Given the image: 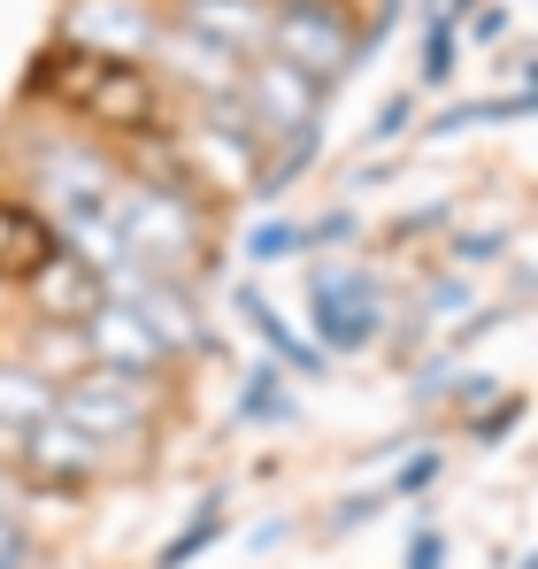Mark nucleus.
Here are the masks:
<instances>
[{
	"instance_id": "nucleus-1",
	"label": "nucleus",
	"mask_w": 538,
	"mask_h": 569,
	"mask_svg": "<svg viewBox=\"0 0 538 569\" xmlns=\"http://www.w3.org/2000/svg\"><path fill=\"white\" fill-rule=\"evenodd\" d=\"M31 93H47L54 108L86 116V123H108L123 139H162V86L147 78V62L131 54H100V47H47L39 70H31Z\"/></svg>"
},
{
	"instance_id": "nucleus-17",
	"label": "nucleus",
	"mask_w": 538,
	"mask_h": 569,
	"mask_svg": "<svg viewBox=\"0 0 538 569\" xmlns=\"http://www.w3.org/2000/svg\"><path fill=\"white\" fill-rule=\"evenodd\" d=\"M492 116H531V93H508V100H469V108H447L431 131H469V123H492Z\"/></svg>"
},
{
	"instance_id": "nucleus-5",
	"label": "nucleus",
	"mask_w": 538,
	"mask_h": 569,
	"mask_svg": "<svg viewBox=\"0 0 538 569\" xmlns=\"http://www.w3.org/2000/svg\"><path fill=\"white\" fill-rule=\"evenodd\" d=\"M16 470L31 492H54V500H86V485L108 470V455L92 447L86 431L70 423V416H39L31 431H23V447H16Z\"/></svg>"
},
{
	"instance_id": "nucleus-7",
	"label": "nucleus",
	"mask_w": 538,
	"mask_h": 569,
	"mask_svg": "<svg viewBox=\"0 0 538 569\" xmlns=\"http://www.w3.org/2000/svg\"><path fill=\"white\" fill-rule=\"evenodd\" d=\"M239 100L255 108V123H262L269 139H285V131H308V123H316V108H323V86H308V78H300V70H285L277 54H247Z\"/></svg>"
},
{
	"instance_id": "nucleus-11",
	"label": "nucleus",
	"mask_w": 538,
	"mask_h": 569,
	"mask_svg": "<svg viewBox=\"0 0 538 569\" xmlns=\"http://www.w3.org/2000/svg\"><path fill=\"white\" fill-rule=\"evenodd\" d=\"M178 23L231 47V54H262L269 39V0H178Z\"/></svg>"
},
{
	"instance_id": "nucleus-14",
	"label": "nucleus",
	"mask_w": 538,
	"mask_h": 569,
	"mask_svg": "<svg viewBox=\"0 0 538 569\" xmlns=\"http://www.w3.org/2000/svg\"><path fill=\"white\" fill-rule=\"evenodd\" d=\"M39 416H54V378H39L31 362H0V462H16Z\"/></svg>"
},
{
	"instance_id": "nucleus-20",
	"label": "nucleus",
	"mask_w": 538,
	"mask_h": 569,
	"mask_svg": "<svg viewBox=\"0 0 538 569\" xmlns=\"http://www.w3.org/2000/svg\"><path fill=\"white\" fill-rule=\"evenodd\" d=\"M447 70H454V23H447V16H431V47H424V78H431V86H447Z\"/></svg>"
},
{
	"instance_id": "nucleus-26",
	"label": "nucleus",
	"mask_w": 538,
	"mask_h": 569,
	"mask_svg": "<svg viewBox=\"0 0 538 569\" xmlns=\"http://www.w3.org/2000/svg\"><path fill=\"white\" fill-rule=\"evenodd\" d=\"M269 408V370H255V378H247V400H239V416H262Z\"/></svg>"
},
{
	"instance_id": "nucleus-25",
	"label": "nucleus",
	"mask_w": 538,
	"mask_h": 569,
	"mask_svg": "<svg viewBox=\"0 0 538 569\" xmlns=\"http://www.w3.org/2000/svg\"><path fill=\"white\" fill-rule=\"evenodd\" d=\"M408 108H416L408 93H400V100H385V116L369 123V139H400V131H408Z\"/></svg>"
},
{
	"instance_id": "nucleus-12",
	"label": "nucleus",
	"mask_w": 538,
	"mask_h": 569,
	"mask_svg": "<svg viewBox=\"0 0 538 569\" xmlns=\"http://www.w3.org/2000/svg\"><path fill=\"white\" fill-rule=\"evenodd\" d=\"M31 284H39V308H47V323H70V331H78L92 308L108 300V278L92 270L86 254H70V247H62V254H54V262H47V270H39Z\"/></svg>"
},
{
	"instance_id": "nucleus-16",
	"label": "nucleus",
	"mask_w": 538,
	"mask_h": 569,
	"mask_svg": "<svg viewBox=\"0 0 538 569\" xmlns=\"http://www.w3.org/2000/svg\"><path fill=\"white\" fill-rule=\"evenodd\" d=\"M239 316H247V323L262 331V339L277 347V355H285V362H292V370H300V378H316V370H323V355H316V347H300V339H292V331H285L277 316H269L262 292H239Z\"/></svg>"
},
{
	"instance_id": "nucleus-22",
	"label": "nucleus",
	"mask_w": 538,
	"mask_h": 569,
	"mask_svg": "<svg viewBox=\"0 0 538 569\" xmlns=\"http://www.w3.org/2000/svg\"><path fill=\"white\" fill-rule=\"evenodd\" d=\"M0 569H31V539H23V523L0 508Z\"/></svg>"
},
{
	"instance_id": "nucleus-4",
	"label": "nucleus",
	"mask_w": 538,
	"mask_h": 569,
	"mask_svg": "<svg viewBox=\"0 0 538 569\" xmlns=\"http://www.w3.org/2000/svg\"><path fill=\"white\" fill-rule=\"evenodd\" d=\"M54 416H70L100 455H116V447H147L155 400H147V385L108 378V370H86V378L54 385Z\"/></svg>"
},
{
	"instance_id": "nucleus-8",
	"label": "nucleus",
	"mask_w": 538,
	"mask_h": 569,
	"mask_svg": "<svg viewBox=\"0 0 538 569\" xmlns=\"http://www.w3.org/2000/svg\"><path fill=\"white\" fill-rule=\"evenodd\" d=\"M316 331H323V347L361 355V347L385 331V300H377V284L361 278V270H323V278H316Z\"/></svg>"
},
{
	"instance_id": "nucleus-24",
	"label": "nucleus",
	"mask_w": 538,
	"mask_h": 569,
	"mask_svg": "<svg viewBox=\"0 0 538 569\" xmlns=\"http://www.w3.org/2000/svg\"><path fill=\"white\" fill-rule=\"evenodd\" d=\"M439 477V455H416V462H400V477H392V492H424Z\"/></svg>"
},
{
	"instance_id": "nucleus-2",
	"label": "nucleus",
	"mask_w": 538,
	"mask_h": 569,
	"mask_svg": "<svg viewBox=\"0 0 538 569\" xmlns=\"http://www.w3.org/2000/svg\"><path fill=\"white\" fill-rule=\"evenodd\" d=\"M116 247H123L131 270H155V278H192V270H208V216H200V192H170V186L116 192Z\"/></svg>"
},
{
	"instance_id": "nucleus-13",
	"label": "nucleus",
	"mask_w": 538,
	"mask_h": 569,
	"mask_svg": "<svg viewBox=\"0 0 538 569\" xmlns=\"http://www.w3.org/2000/svg\"><path fill=\"white\" fill-rule=\"evenodd\" d=\"M62 254V239H54V223L39 216V208H16V200H0V284H31L47 262Z\"/></svg>"
},
{
	"instance_id": "nucleus-10",
	"label": "nucleus",
	"mask_w": 538,
	"mask_h": 569,
	"mask_svg": "<svg viewBox=\"0 0 538 569\" xmlns=\"http://www.w3.org/2000/svg\"><path fill=\"white\" fill-rule=\"evenodd\" d=\"M155 54L170 62V78H178L192 100H216V93H239V78H247V54H231V47H216V39H200V31H155Z\"/></svg>"
},
{
	"instance_id": "nucleus-6",
	"label": "nucleus",
	"mask_w": 538,
	"mask_h": 569,
	"mask_svg": "<svg viewBox=\"0 0 538 569\" xmlns=\"http://www.w3.org/2000/svg\"><path fill=\"white\" fill-rule=\"evenodd\" d=\"M78 347H86V370H108V378H131V385H155L170 347L123 308V300H100L86 323H78Z\"/></svg>"
},
{
	"instance_id": "nucleus-19",
	"label": "nucleus",
	"mask_w": 538,
	"mask_h": 569,
	"mask_svg": "<svg viewBox=\"0 0 538 569\" xmlns=\"http://www.w3.org/2000/svg\"><path fill=\"white\" fill-rule=\"evenodd\" d=\"M292 247H308V231H300V223H262V231L247 239V254H255V262H277V254H292Z\"/></svg>"
},
{
	"instance_id": "nucleus-9",
	"label": "nucleus",
	"mask_w": 538,
	"mask_h": 569,
	"mask_svg": "<svg viewBox=\"0 0 538 569\" xmlns=\"http://www.w3.org/2000/svg\"><path fill=\"white\" fill-rule=\"evenodd\" d=\"M39 178H47V200H54V223H70V216H100V208H116V162H100L86 147H54V154H39Z\"/></svg>"
},
{
	"instance_id": "nucleus-18",
	"label": "nucleus",
	"mask_w": 538,
	"mask_h": 569,
	"mask_svg": "<svg viewBox=\"0 0 538 569\" xmlns=\"http://www.w3.org/2000/svg\"><path fill=\"white\" fill-rule=\"evenodd\" d=\"M216 531H223V516H216V500H208V508L192 516V531L162 547V562H155V569H185V562H192V555H200V547H208V539H216Z\"/></svg>"
},
{
	"instance_id": "nucleus-21",
	"label": "nucleus",
	"mask_w": 538,
	"mask_h": 569,
	"mask_svg": "<svg viewBox=\"0 0 538 569\" xmlns=\"http://www.w3.org/2000/svg\"><path fill=\"white\" fill-rule=\"evenodd\" d=\"M516 416H524V392H508L492 416H477V423H469V439H477V447H492V439H508V423H516Z\"/></svg>"
},
{
	"instance_id": "nucleus-3",
	"label": "nucleus",
	"mask_w": 538,
	"mask_h": 569,
	"mask_svg": "<svg viewBox=\"0 0 538 569\" xmlns=\"http://www.w3.org/2000/svg\"><path fill=\"white\" fill-rule=\"evenodd\" d=\"M262 54H277L285 70H300L308 86H339L361 62V31L339 0H269V39Z\"/></svg>"
},
{
	"instance_id": "nucleus-15",
	"label": "nucleus",
	"mask_w": 538,
	"mask_h": 569,
	"mask_svg": "<svg viewBox=\"0 0 538 569\" xmlns=\"http://www.w3.org/2000/svg\"><path fill=\"white\" fill-rule=\"evenodd\" d=\"M70 39H78V47H86V39H108L100 54H131V62H139V54L155 47V16H139L131 0H116V8H78V16H70Z\"/></svg>"
},
{
	"instance_id": "nucleus-23",
	"label": "nucleus",
	"mask_w": 538,
	"mask_h": 569,
	"mask_svg": "<svg viewBox=\"0 0 538 569\" xmlns=\"http://www.w3.org/2000/svg\"><path fill=\"white\" fill-rule=\"evenodd\" d=\"M408 569H447V539H439L431 523H424V531L408 539Z\"/></svg>"
}]
</instances>
